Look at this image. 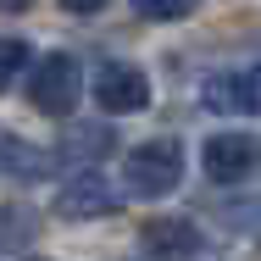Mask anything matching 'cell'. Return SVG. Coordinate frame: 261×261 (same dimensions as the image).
<instances>
[{
    "mask_svg": "<svg viewBox=\"0 0 261 261\" xmlns=\"http://www.w3.org/2000/svg\"><path fill=\"white\" fill-rule=\"evenodd\" d=\"M178 184H184V145L172 134L145 139L139 150H128V161H122V189L134 200H167Z\"/></svg>",
    "mask_w": 261,
    "mask_h": 261,
    "instance_id": "1",
    "label": "cell"
},
{
    "mask_svg": "<svg viewBox=\"0 0 261 261\" xmlns=\"http://www.w3.org/2000/svg\"><path fill=\"white\" fill-rule=\"evenodd\" d=\"M78 100H84V67H78V56L56 50L28 72V106L39 117H72Z\"/></svg>",
    "mask_w": 261,
    "mask_h": 261,
    "instance_id": "2",
    "label": "cell"
},
{
    "mask_svg": "<svg viewBox=\"0 0 261 261\" xmlns=\"http://www.w3.org/2000/svg\"><path fill=\"white\" fill-rule=\"evenodd\" d=\"M122 200H128V189H117L100 167H78V172L56 189V217H67V222H89V217H111V211H122Z\"/></svg>",
    "mask_w": 261,
    "mask_h": 261,
    "instance_id": "3",
    "label": "cell"
},
{
    "mask_svg": "<svg viewBox=\"0 0 261 261\" xmlns=\"http://www.w3.org/2000/svg\"><path fill=\"white\" fill-rule=\"evenodd\" d=\"M200 167H206L211 184H245V178L261 172V139L256 134H239V128L211 134L206 150H200Z\"/></svg>",
    "mask_w": 261,
    "mask_h": 261,
    "instance_id": "4",
    "label": "cell"
},
{
    "mask_svg": "<svg viewBox=\"0 0 261 261\" xmlns=\"http://www.w3.org/2000/svg\"><path fill=\"white\" fill-rule=\"evenodd\" d=\"M95 100H100L111 117L145 111V106H150V78H145V67H134V61H106L100 72H95Z\"/></svg>",
    "mask_w": 261,
    "mask_h": 261,
    "instance_id": "5",
    "label": "cell"
},
{
    "mask_svg": "<svg viewBox=\"0 0 261 261\" xmlns=\"http://www.w3.org/2000/svg\"><path fill=\"white\" fill-rule=\"evenodd\" d=\"M139 250L145 256H200L206 250V233L184 217H156L139 228Z\"/></svg>",
    "mask_w": 261,
    "mask_h": 261,
    "instance_id": "6",
    "label": "cell"
},
{
    "mask_svg": "<svg viewBox=\"0 0 261 261\" xmlns=\"http://www.w3.org/2000/svg\"><path fill=\"white\" fill-rule=\"evenodd\" d=\"M206 106L211 111H256L261 117V67L206 78Z\"/></svg>",
    "mask_w": 261,
    "mask_h": 261,
    "instance_id": "7",
    "label": "cell"
},
{
    "mask_svg": "<svg viewBox=\"0 0 261 261\" xmlns=\"http://www.w3.org/2000/svg\"><path fill=\"white\" fill-rule=\"evenodd\" d=\"M111 145H117V139H111V128H72V134L61 139V156L78 161V167H95Z\"/></svg>",
    "mask_w": 261,
    "mask_h": 261,
    "instance_id": "8",
    "label": "cell"
},
{
    "mask_svg": "<svg viewBox=\"0 0 261 261\" xmlns=\"http://www.w3.org/2000/svg\"><path fill=\"white\" fill-rule=\"evenodd\" d=\"M0 172H6V178H39V172H45V156H39L34 145H22V139L0 134Z\"/></svg>",
    "mask_w": 261,
    "mask_h": 261,
    "instance_id": "9",
    "label": "cell"
},
{
    "mask_svg": "<svg viewBox=\"0 0 261 261\" xmlns=\"http://www.w3.org/2000/svg\"><path fill=\"white\" fill-rule=\"evenodd\" d=\"M128 6L145 22H178V17H195L200 11V0H128Z\"/></svg>",
    "mask_w": 261,
    "mask_h": 261,
    "instance_id": "10",
    "label": "cell"
},
{
    "mask_svg": "<svg viewBox=\"0 0 261 261\" xmlns=\"http://www.w3.org/2000/svg\"><path fill=\"white\" fill-rule=\"evenodd\" d=\"M22 67H28V39L6 34V39H0V89H6V84H11Z\"/></svg>",
    "mask_w": 261,
    "mask_h": 261,
    "instance_id": "11",
    "label": "cell"
},
{
    "mask_svg": "<svg viewBox=\"0 0 261 261\" xmlns=\"http://www.w3.org/2000/svg\"><path fill=\"white\" fill-rule=\"evenodd\" d=\"M106 6H111V0H61V11H72V17H95Z\"/></svg>",
    "mask_w": 261,
    "mask_h": 261,
    "instance_id": "12",
    "label": "cell"
},
{
    "mask_svg": "<svg viewBox=\"0 0 261 261\" xmlns=\"http://www.w3.org/2000/svg\"><path fill=\"white\" fill-rule=\"evenodd\" d=\"M34 0H0V11H28Z\"/></svg>",
    "mask_w": 261,
    "mask_h": 261,
    "instance_id": "13",
    "label": "cell"
}]
</instances>
